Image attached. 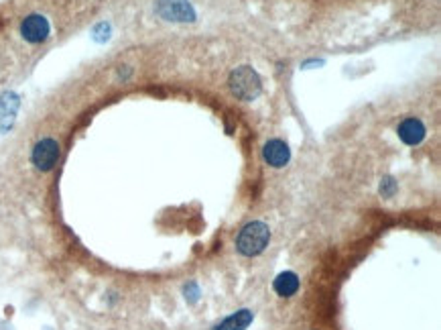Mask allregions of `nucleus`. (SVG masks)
<instances>
[{"instance_id": "obj_1", "label": "nucleus", "mask_w": 441, "mask_h": 330, "mask_svg": "<svg viewBox=\"0 0 441 330\" xmlns=\"http://www.w3.org/2000/svg\"><path fill=\"white\" fill-rule=\"evenodd\" d=\"M268 241H271L268 226L264 222H260V220H255V222H248L240 230V235L236 239V249L244 257H257L266 249Z\"/></svg>"}, {"instance_id": "obj_2", "label": "nucleus", "mask_w": 441, "mask_h": 330, "mask_svg": "<svg viewBox=\"0 0 441 330\" xmlns=\"http://www.w3.org/2000/svg\"><path fill=\"white\" fill-rule=\"evenodd\" d=\"M228 86L232 90V94L238 100L244 102H252L257 100L262 90V82H260L259 74L250 68V65H240L230 74Z\"/></svg>"}, {"instance_id": "obj_3", "label": "nucleus", "mask_w": 441, "mask_h": 330, "mask_svg": "<svg viewBox=\"0 0 441 330\" xmlns=\"http://www.w3.org/2000/svg\"><path fill=\"white\" fill-rule=\"evenodd\" d=\"M157 15L165 21L173 23H193L195 10L187 0H159L157 2Z\"/></svg>"}, {"instance_id": "obj_4", "label": "nucleus", "mask_w": 441, "mask_h": 330, "mask_svg": "<svg viewBox=\"0 0 441 330\" xmlns=\"http://www.w3.org/2000/svg\"><path fill=\"white\" fill-rule=\"evenodd\" d=\"M59 159V143L55 139H41L31 153V162L39 171H51Z\"/></svg>"}, {"instance_id": "obj_5", "label": "nucleus", "mask_w": 441, "mask_h": 330, "mask_svg": "<svg viewBox=\"0 0 441 330\" xmlns=\"http://www.w3.org/2000/svg\"><path fill=\"white\" fill-rule=\"evenodd\" d=\"M49 21L41 15H29L21 23V35L29 43H43L49 37Z\"/></svg>"}, {"instance_id": "obj_6", "label": "nucleus", "mask_w": 441, "mask_h": 330, "mask_svg": "<svg viewBox=\"0 0 441 330\" xmlns=\"http://www.w3.org/2000/svg\"><path fill=\"white\" fill-rule=\"evenodd\" d=\"M262 157H264V162L271 165V167L281 169V167H285V165L289 164V159H291V149H289V145H287L285 141H281V139H271V141L262 147Z\"/></svg>"}, {"instance_id": "obj_7", "label": "nucleus", "mask_w": 441, "mask_h": 330, "mask_svg": "<svg viewBox=\"0 0 441 330\" xmlns=\"http://www.w3.org/2000/svg\"><path fill=\"white\" fill-rule=\"evenodd\" d=\"M425 125L419 120V118H413V116H409V118H405L401 125H399V129H396V135L399 139L405 143V145H409V147H415L419 145L423 139H425Z\"/></svg>"}, {"instance_id": "obj_8", "label": "nucleus", "mask_w": 441, "mask_h": 330, "mask_svg": "<svg viewBox=\"0 0 441 330\" xmlns=\"http://www.w3.org/2000/svg\"><path fill=\"white\" fill-rule=\"evenodd\" d=\"M273 290L281 298H291L299 292V277L293 272H283V274L277 275V279L273 281Z\"/></svg>"}, {"instance_id": "obj_9", "label": "nucleus", "mask_w": 441, "mask_h": 330, "mask_svg": "<svg viewBox=\"0 0 441 330\" xmlns=\"http://www.w3.org/2000/svg\"><path fill=\"white\" fill-rule=\"evenodd\" d=\"M252 320H255V314L244 308V310L234 312L232 316L224 318L214 330H246L252 324Z\"/></svg>"}, {"instance_id": "obj_10", "label": "nucleus", "mask_w": 441, "mask_h": 330, "mask_svg": "<svg viewBox=\"0 0 441 330\" xmlns=\"http://www.w3.org/2000/svg\"><path fill=\"white\" fill-rule=\"evenodd\" d=\"M380 196L383 198H392L394 194H396V190H399V186H396V182H394V178H385L383 182H380Z\"/></svg>"}, {"instance_id": "obj_11", "label": "nucleus", "mask_w": 441, "mask_h": 330, "mask_svg": "<svg viewBox=\"0 0 441 330\" xmlns=\"http://www.w3.org/2000/svg\"><path fill=\"white\" fill-rule=\"evenodd\" d=\"M185 300L187 302H191V304H195L198 302V298H200V288H198V283H189V285H185Z\"/></svg>"}]
</instances>
